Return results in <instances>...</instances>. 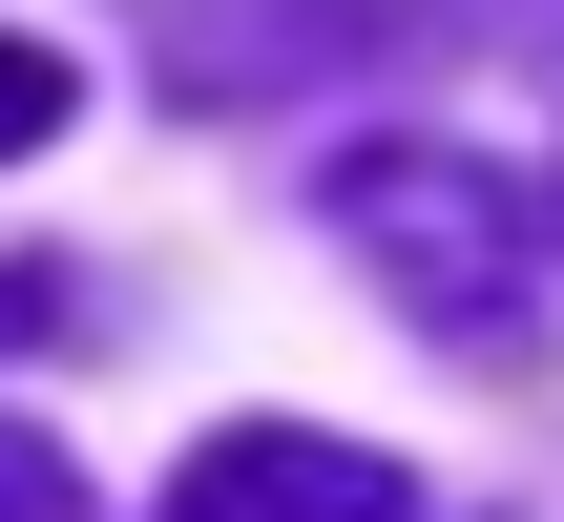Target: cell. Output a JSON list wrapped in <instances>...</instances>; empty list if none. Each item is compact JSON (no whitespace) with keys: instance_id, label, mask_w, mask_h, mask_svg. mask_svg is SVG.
Wrapping results in <instances>:
<instances>
[{"instance_id":"obj_1","label":"cell","mask_w":564,"mask_h":522,"mask_svg":"<svg viewBox=\"0 0 564 522\" xmlns=\"http://www.w3.org/2000/svg\"><path fill=\"white\" fill-rule=\"evenodd\" d=\"M335 251H356L419 335H460V356L523 335V188H502L481 146H335Z\"/></svg>"},{"instance_id":"obj_6","label":"cell","mask_w":564,"mask_h":522,"mask_svg":"<svg viewBox=\"0 0 564 522\" xmlns=\"http://www.w3.org/2000/svg\"><path fill=\"white\" fill-rule=\"evenodd\" d=\"M0 335H63V272H0Z\"/></svg>"},{"instance_id":"obj_4","label":"cell","mask_w":564,"mask_h":522,"mask_svg":"<svg viewBox=\"0 0 564 522\" xmlns=\"http://www.w3.org/2000/svg\"><path fill=\"white\" fill-rule=\"evenodd\" d=\"M63 105H84V63H63V42H0V167L63 146Z\"/></svg>"},{"instance_id":"obj_5","label":"cell","mask_w":564,"mask_h":522,"mask_svg":"<svg viewBox=\"0 0 564 522\" xmlns=\"http://www.w3.org/2000/svg\"><path fill=\"white\" fill-rule=\"evenodd\" d=\"M0 522H84V460H63L42 418H0Z\"/></svg>"},{"instance_id":"obj_2","label":"cell","mask_w":564,"mask_h":522,"mask_svg":"<svg viewBox=\"0 0 564 522\" xmlns=\"http://www.w3.org/2000/svg\"><path fill=\"white\" fill-rule=\"evenodd\" d=\"M126 21H147V84L209 105V126L377 84V63H440V0H126Z\"/></svg>"},{"instance_id":"obj_3","label":"cell","mask_w":564,"mask_h":522,"mask_svg":"<svg viewBox=\"0 0 564 522\" xmlns=\"http://www.w3.org/2000/svg\"><path fill=\"white\" fill-rule=\"evenodd\" d=\"M147 522H398V460L314 439V418H230V439H188V481Z\"/></svg>"},{"instance_id":"obj_7","label":"cell","mask_w":564,"mask_h":522,"mask_svg":"<svg viewBox=\"0 0 564 522\" xmlns=\"http://www.w3.org/2000/svg\"><path fill=\"white\" fill-rule=\"evenodd\" d=\"M523 42H564V0H523Z\"/></svg>"}]
</instances>
